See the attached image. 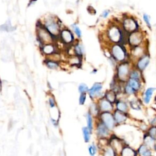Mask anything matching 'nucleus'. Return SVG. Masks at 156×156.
<instances>
[{"label": "nucleus", "mask_w": 156, "mask_h": 156, "mask_svg": "<svg viewBox=\"0 0 156 156\" xmlns=\"http://www.w3.org/2000/svg\"><path fill=\"white\" fill-rule=\"evenodd\" d=\"M151 62V57L149 53H146L132 62L133 66L141 73L144 72L148 67Z\"/></svg>", "instance_id": "obj_12"}, {"label": "nucleus", "mask_w": 156, "mask_h": 156, "mask_svg": "<svg viewBox=\"0 0 156 156\" xmlns=\"http://www.w3.org/2000/svg\"><path fill=\"white\" fill-rule=\"evenodd\" d=\"M143 143L147 146L149 148L153 150L154 146L156 143V140L153 139L151 136H150L146 132L143 133V138H142Z\"/></svg>", "instance_id": "obj_27"}, {"label": "nucleus", "mask_w": 156, "mask_h": 156, "mask_svg": "<svg viewBox=\"0 0 156 156\" xmlns=\"http://www.w3.org/2000/svg\"><path fill=\"white\" fill-rule=\"evenodd\" d=\"M93 116L91 115V113L89 112H87L85 114V119L87 121V128L92 132L94 130V119Z\"/></svg>", "instance_id": "obj_31"}, {"label": "nucleus", "mask_w": 156, "mask_h": 156, "mask_svg": "<svg viewBox=\"0 0 156 156\" xmlns=\"http://www.w3.org/2000/svg\"><path fill=\"white\" fill-rule=\"evenodd\" d=\"M44 63L46 65V66L50 69H57L60 66V62H58L47 57L44 60Z\"/></svg>", "instance_id": "obj_28"}, {"label": "nucleus", "mask_w": 156, "mask_h": 156, "mask_svg": "<svg viewBox=\"0 0 156 156\" xmlns=\"http://www.w3.org/2000/svg\"><path fill=\"white\" fill-rule=\"evenodd\" d=\"M71 29L73 32L75 34V35L77 36L78 38H80L82 37V32L80 29L79 27L77 26L76 23H74L71 25Z\"/></svg>", "instance_id": "obj_35"}, {"label": "nucleus", "mask_w": 156, "mask_h": 156, "mask_svg": "<svg viewBox=\"0 0 156 156\" xmlns=\"http://www.w3.org/2000/svg\"><path fill=\"white\" fill-rule=\"evenodd\" d=\"M119 156H138L136 149L126 144L119 154Z\"/></svg>", "instance_id": "obj_21"}, {"label": "nucleus", "mask_w": 156, "mask_h": 156, "mask_svg": "<svg viewBox=\"0 0 156 156\" xmlns=\"http://www.w3.org/2000/svg\"><path fill=\"white\" fill-rule=\"evenodd\" d=\"M102 89L103 84L101 82H95L89 88L87 94L93 101H97L104 96Z\"/></svg>", "instance_id": "obj_10"}, {"label": "nucleus", "mask_w": 156, "mask_h": 156, "mask_svg": "<svg viewBox=\"0 0 156 156\" xmlns=\"http://www.w3.org/2000/svg\"><path fill=\"white\" fill-rule=\"evenodd\" d=\"M113 115L116 127L126 124L130 117L129 113L121 112L115 109L113 112Z\"/></svg>", "instance_id": "obj_15"}, {"label": "nucleus", "mask_w": 156, "mask_h": 156, "mask_svg": "<svg viewBox=\"0 0 156 156\" xmlns=\"http://www.w3.org/2000/svg\"><path fill=\"white\" fill-rule=\"evenodd\" d=\"M142 18H143V20L144 23H145L146 26H147V27L148 29H149L150 30H151L152 29V24H151V22L150 16L148 14L144 13L142 15Z\"/></svg>", "instance_id": "obj_34"}, {"label": "nucleus", "mask_w": 156, "mask_h": 156, "mask_svg": "<svg viewBox=\"0 0 156 156\" xmlns=\"http://www.w3.org/2000/svg\"><path fill=\"white\" fill-rule=\"evenodd\" d=\"M67 62L71 66H80L82 65V58L75 55H69L68 56Z\"/></svg>", "instance_id": "obj_26"}, {"label": "nucleus", "mask_w": 156, "mask_h": 156, "mask_svg": "<svg viewBox=\"0 0 156 156\" xmlns=\"http://www.w3.org/2000/svg\"><path fill=\"white\" fill-rule=\"evenodd\" d=\"M126 144H127V142L122 138L119 137L113 133L108 138V144L115 149L118 155L124 146Z\"/></svg>", "instance_id": "obj_13"}, {"label": "nucleus", "mask_w": 156, "mask_h": 156, "mask_svg": "<svg viewBox=\"0 0 156 156\" xmlns=\"http://www.w3.org/2000/svg\"><path fill=\"white\" fill-rule=\"evenodd\" d=\"M138 94L142 91L143 87V81L129 78L126 82Z\"/></svg>", "instance_id": "obj_19"}, {"label": "nucleus", "mask_w": 156, "mask_h": 156, "mask_svg": "<svg viewBox=\"0 0 156 156\" xmlns=\"http://www.w3.org/2000/svg\"><path fill=\"white\" fill-rule=\"evenodd\" d=\"M87 97V93H80L79 97V104L80 105L85 104Z\"/></svg>", "instance_id": "obj_39"}, {"label": "nucleus", "mask_w": 156, "mask_h": 156, "mask_svg": "<svg viewBox=\"0 0 156 156\" xmlns=\"http://www.w3.org/2000/svg\"><path fill=\"white\" fill-rule=\"evenodd\" d=\"M13 30H15V29H13V27L11 26L10 22L7 23V21L5 24L0 26V30L1 31L10 32V31H13Z\"/></svg>", "instance_id": "obj_36"}, {"label": "nucleus", "mask_w": 156, "mask_h": 156, "mask_svg": "<svg viewBox=\"0 0 156 156\" xmlns=\"http://www.w3.org/2000/svg\"><path fill=\"white\" fill-rule=\"evenodd\" d=\"M91 115L95 118H97L100 114V111L96 101H93L89 105L88 111Z\"/></svg>", "instance_id": "obj_29"}, {"label": "nucleus", "mask_w": 156, "mask_h": 156, "mask_svg": "<svg viewBox=\"0 0 156 156\" xmlns=\"http://www.w3.org/2000/svg\"><path fill=\"white\" fill-rule=\"evenodd\" d=\"M51 122L52 123V124L55 127H57L58 126V121L55 119H52L51 118Z\"/></svg>", "instance_id": "obj_43"}, {"label": "nucleus", "mask_w": 156, "mask_h": 156, "mask_svg": "<svg viewBox=\"0 0 156 156\" xmlns=\"http://www.w3.org/2000/svg\"><path fill=\"white\" fill-rule=\"evenodd\" d=\"M101 156H119L115 149L109 144L100 149Z\"/></svg>", "instance_id": "obj_25"}, {"label": "nucleus", "mask_w": 156, "mask_h": 156, "mask_svg": "<svg viewBox=\"0 0 156 156\" xmlns=\"http://www.w3.org/2000/svg\"><path fill=\"white\" fill-rule=\"evenodd\" d=\"M120 24L122 29L127 34L140 29V27L136 18L132 16L127 15L122 17L120 21Z\"/></svg>", "instance_id": "obj_6"}, {"label": "nucleus", "mask_w": 156, "mask_h": 156, "mask_svg": "<svg viewBox=\"0 0 156 156\" xmlns=\"http://www.w3.org/2000/svg\"><path fill=\"white\" fill-rule=\"evenodd\" d=\"M128 34L122 29L120 22L117 24L112 23L107 28L105 31V38L108 44L121 43L127 45Z\"/></svg>", "instance_id": "obj_1"}, {"label": "nucleus", "mask_w": 156, "mask_h": 156, "mask_svg": "<svg viewBox=\"0 0 156 156\" xmlns=\"http://www.w3.org/2000/svg\"><path fill=\"white\" fill-rule=\"evenodd\" d=\"M148 122L149 126H156V113L149 118Z\"/></svg>", "instance_id": "obj_41"}, {"label": "nucleus", "mask_w": 156, "mask_h": 156, "mask_svg": "<svg viewBox=\"0 0 156 156\" xmlns=\"http://www.w3.org/2000/svg\"><path fill=\"white\" fill-rule=\"evenodd\" d=\"M110 13V10L108 9H105L102 12V13L101 14V17L102 18H104V19L107 18L108 16Z\"/></svg>", "instance_id": "obj_42"}, {"label": "nucleus", "mask_w": 156, "mask_h": 156, "mask_svg": "<svg viewBox=\"0 0 156 156\" xmlns=\"http://www.w3.org/2000/svg\"><path fill=\"white\" fill-rule=\"evenodd\" d=\"M130 108L139 111L141 110V106L143 104L141 99L137 98V96H133L130 100L128 101Z\"/></svg>", "instance_id": "obj_23"}, {"label": "nucleus", "mask_w": 156, "mask_h": 156, "mask_svg": "<svg viewBox=\"0 0 156 156\" xmlns=\"http://www.w3.org/2000/svg\"><path fill=\"white\" fill-rule=\"evenodd\" d=\"M104 98L111 103L115 104L117 99H118V95L114 91L109 89L106 90L104 93Z\"/></svg>", "instance_id": "obj_24"}, {"label": "nucleus", "mask_w": 156, "mask_h": 156, "mask_svg": "<svg viewBox=\"0 0 156 156\" xmlns=\"http://www.w3.org/2000/svg\"><path fill=\"white\" fill-rule=\"evenodd\" d=\"M82 133L84 142L86 143H89L91 140V134L92 132L87 128V126H84L82 128Z\"/></svg>", "instance_id": "obj_32"}, {"label": "nucleus", "mask_w": 156, "mask_h": 156, "mask_svg": "<svg viewBox=\"0 0 156 156\" xmlns=\"http://www.w3.org/2000/svg\"><path fill=\"white\" fill-rule=\"evenodd\" d=\"M37 1V0H30V1H29V5H28V6H30V5H33V4H35Z\"/></svg>", "instance_id": "obj_44"}, {"label": "nucleus", "mask_w": 156, "mask_h": 156, "mask_svg": "<svg viewBox=\"0 0 156 156\" xmlns=\"http://www.w3.org/2000/svg\"><path fill=\"white\" fill-rule=\"evenodd\" d=\"M145 34L141 29L128 34L127 46L132 48L146 43Z\"/></svg>", "instance_id": "obj_7"}, {"label": "nucleus", "mask_w": 156, "mask_h": 156, "mask_svg": "<svg viewBox=\"0 0 156 156\" xmlns=\"http://www.w3.org/2000/svg\"><path fill=\"white\" fill-rule=\"evenodd\" d=\"M58 40L66 46H71L76 42V38L73 32L66 27H62Z\"/></svg>", "instance_id": "obj_8"}, {"label": "nucleus", "mask_w": 156, "mask_h": 156, "mask_svg": "<svg viewBox=\"0 0 156 156\" xmlns=\"http://www.w3.org/2000/svg\"><path fill=\"white\" fill-rule=\"evenodd\" d=\"M153 152H155V153H156V143H155V145H154V148H153Z\"/></svg>", "instance_id": "obj_45"}, {"label": "nucleus", "mask_w": 156, "mask_h": 156, "mask_svg": "<svg viewBox=\"0 0 156 156\" xmlns=\"http://www.w3.org/2000/svg\"><path fill=\"white\" fill-rule=\"evenodd\" d=\"M114 105L115 110H117L121 112L129 113L130 108L127 99L123 98H118Z\"/></svg>", "instance_id": "obj_17"}, {"label": "nucleus", "mask_w": 156, "mask_h": 156, "mask_svg": "<svg viewBox=\"0 0 156 156\" xmlns=\"http://www.w3.org/2000/svg\"><path fill=\"white\" fill-rule=\"evenodd\" d=\"M72 50L74 55L83 58L85 54V48L83 45L79 41H76L75 43L72 45Z\"/></svg>", "instance_id": "obj_20"}, {"label": "nucleus", "mask_w": 156, "mask_h": 156, "mask_svg": "<svg viewBox=\"0 0 156 156\" xmlns=\"http://www.w3.org/2000/svg\"><path fill=\"white\" fill-rule=\"evenodd\" d=\"M94 129L95 130L96 135L98 139H108L112 133V132H111L98 119L96 120Z\"/></svg>", "instance_id": "obj_11"}, {"label": "nucleus", "mask_w": 156, "mask_h": 156, "mask_svg": "<svg viewBox=\"0 0 156 156\" xmlns=\"http://www.w3.org/2000/svg\"><path fill=\"white\" fill-rule=\"evenodd\" d=\"M98 149H99L97 144L93 143H91L88 146V152L90 156H95Z\"/></svg>", "instance_id": "obj_33"}, {"label": "nucleus", "mask_w": 156, "mask_h": 156, "mask_svg": "<svg viewBox=\"0 0 156 156\" xmlns=\"http://www.w3.org/2000/svg\"><path fill=\"white\" fill-rule=\"evenodd\" d=\"M43 26L57 41L62 27V21L57 16L49 15L41 21Z\"/></svg>", "instance_id": "obj_3"}, {"label": "nucleus", "mask_w": 156, "mask_h": 156, "mask_svg": "<svg viewBox=\"0 0 156 156\" xmlns=\"http://www.w3.org/2000/svg\"><path fill=\"white\" fill-rule=\"evenodd\" d=\"M156 91V88L149 87L146 88L141 93V101L144 105H147L151 103L154 92Z\"/></svg>", "instance_id": "obj_16"}, {"label": "nucleus", "mask_w": 156, "mask_h": 156, "mask_svg": "<svg viewBox=\"0 0 156 156\" xmlns=\"http://www.w3.org/2000/svg\"><path fill=\"white\" fill-rule=\"evenodd\" d=\"M37 41L40 44V47L45 44L55 43L57 40L46 30L43 26L41 21H38L36 24Z\"/></svg>", "instance_id": "obj_5"}, {"label": "nucleus", "mask_w": 156, "mask_h": 156, "mask_svg": "<svg viewBox=\"0 0 156 156\" xmlns=\"http://www.w3.org/2000/svg\"><path fill=\"white\" fill-rule=\"evenodd\" d=\"M89 88L88 85L85 83H81L78 86V91L80 93H87Z\"/></svg>", "instance_id": "obj_38"}, {"label": "nucleus", "mask_w": 156, "mask_h": 156, "mask_svg": "<svg viewBox=\"0 0 156 156\" xmlns=\"http://www.w3.org/2000/svg\"><path fill=\"white\" fill-rule=\"evenodd\" d=\"M146 132L153 139L156 140V126H149Z\"/></svg>", "instance_id": "obj_37"}, {"label": "nucleus", "mask_w": 156, "mask_h": 156, "mask_svg": "<svg viewBox=\"0 0 156 156\" xmlns=\"http://www.w3.org/2000/svg\"><path fill=\"white\" fill-rule=\"evenodd\" d=\"M48 104L51 108L56 107V101L53 96H50L48 98Z\"/></svg>", "instance_id": "obj_40"}, {"label": "nucleus", "mask_w": 156, "mask_h": 156, "mask_svg": "<svg viewBox=\"0 0 156 156\" xmlns=\"http://www.w3.org/2000/svg\"><path fill=\"white\" fill-rule=\"evenodd\" d=\"M108 51L111 57L118 63L130 61V53L125 44L112 43L108 46Z\"/></svg>", "instance_id": "obj_2"}, {"label": "nucleus", "mask_w": 156, "mask_h": 156, "mask_svg": "<svg viewBox=\"0 0 156 156\" xmlns=\"http://www.w3.org/2000/svg\"><path fill=\"white\" fill-rule=\"evenodd\" d=\"M96 119H99L111 132H113L116 127L113 112H101Z\"/></svg>", "instance_id": "obj_9"}, {"label": "nucleus", "mask_w": 156, "mask_h": 156, "mask_svg": "<svg viewBox=\"0 0 156 156\" xmlns=\"http://www.w3.org/2000/svg\"><path fill=\"white\" fill-rule=\"evenodd\" d=\"M40 51L41 53L46 57H49L57 52V46L55 43L45 44L40 46Z\"/></svg>", "instance_id": "obj_18"}, {"label": "nucleus", "mask_w": 156, "mask_h": 156, "mask_svg": "<svg viewBox=\"0 0 156 156\" xmlns=\"http://www.w3.org/2000/svg\"><path fill=\"white\" fill-rule=\"evenodd\" d=\"M138 156H153V151L143 143L136 149Z\"/></svg>", "instance_id": "obj_22"}, {"label": "nucleus", "mask_w": 156, "mask_h": 156, "mask_svg": "<svg viewBox=\"0 0 156 156\" xmlns=\"http://www.w3.org/2000/svg\"><path fill=\"white\" fill-rule=\"evenodd\" d=\"M100 112H113L115 105L107 101L104 96L96 101Z\"/></svg>", "instance_id": "obj_14"}, {"label": "nucleus", "mask_w": 156, "mask_h": 156, "mask_svg": "<svg viewBox=\"0 0 156 156\" xmlns=\"http://www.w3.org/2000/svg\"><path fill=\"white\" fill-rule=\"evenodd\" d=\"M132 67L133 64L131 61H126L118 63L115 69V73L114 79L121 84H124L129 78V74Z\"/></svg>", "instance_id": "obj_4"}, {"label": "nucleus", "mask_w": 156, "mask_h": 156, "mask_svg": "<svg viewBox=\"0 0 156 156\" xmlns=\"http://www.w3.org/2000/svg\"><path fill=\"white\" fill-rule=\"evenodd\" d=\"M129 78L143 81V73H141L138 69H136L135 68H134L133 66L132 68L131 69L130 74H129Z\"/></svg>", "instance_id": "obj_30"}]
</instances>
